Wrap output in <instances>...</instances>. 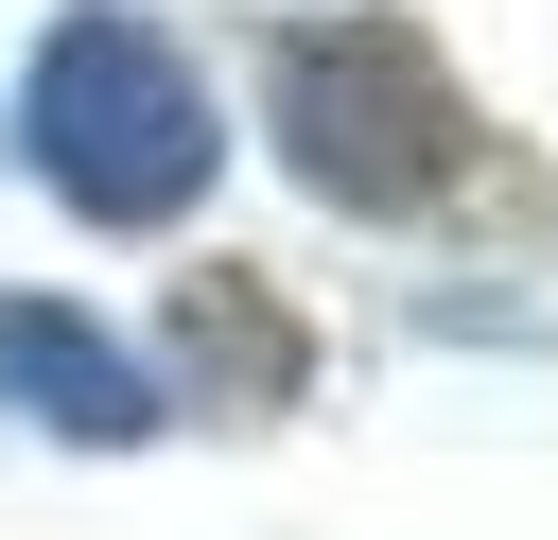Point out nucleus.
<instances>
[{
  "label": "nucleus",
  "instance_id": "nucleus-3",
  "mask_svg": "<svg viewBox=\"0 0 558 540\" xmlns=\"http://www.w3.org/2000/svg\"><path fill=\"white\" fill-rule=\"evenodd\" d=\"M0 418L122 453V435H157V366H140L122 331H87L70 296H0Z\"/></svg>",
  "mask_w": 558,
  "mask_h": 540
},
{
  "label": "nucleus",
  "instance_id": "nucleus-4",
  "mask_svg": "<svg viewBox=\"0 0 558 540\" xmlns=\"http://www.w3.org/2000/svg\"><path fill=\"white\" fill-rule=\"evenodd\" d=\"M174 348H192L209 401H296V314H279L262 279H192V296H174Z\"/></svg>",
  "mask_w": 558,
  "mask_h": 540
},
{
  "label": "nucleus",
  "instance_id": "nucleus-1",
  "mask_svg": "<svg viewBox=\"0 0 558 540\" xmlns=\"http://www.w3.org/2000/svg\"><path fill=\"white\" fill-rule=\"evenodd\" d=\"M17 139H35V174H52L87 226H174V209L227 174L192 52L140 35V17H52L35 87H17Z\"/></svg>",
  "mask_w": 558,
  "mask_h": 540
},
{
  "label": "nucleus",
  "instance_id": "nucleus-2",
  "mask_svg": "<svg viewBox=\"0 0 558 540\" xmlns=\"http://www.w3.org/2000/svg\"><path fill=\"white\" fill-rule=\"evenodd\" d=\"M262 105H279V157L331 192V209H436L471 174V105L453 70L418 52V17H296L262 52Z\"/></svg>",
  "mask_w": 558,
  "mask_h": 540
}]
</instances>
